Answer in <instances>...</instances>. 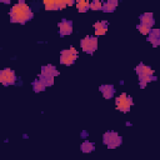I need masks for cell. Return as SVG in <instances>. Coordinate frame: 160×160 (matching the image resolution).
<instances>
[{"mask_svg": "<svg viewBox=\"0 0 160 160\" xmlns=\"http://www.w3.org/2000/svg\"><path fill=\"white\" fill-rule=\"evenodd\" d=\"M32 16H34L32 10L25 1H19L10 10V20H11V22L25 24L26 21L31 20Z\"/></svg>", "mask_w": 160, "mask_h": 160, "instance_id": "cell-1", "label": "cell"}, {"mask_svg": "<svg viewBox=\"0 0 160 160\" xmlns=\"http://www.w3.org/2000/svg\"><path fill=\"white\" fill-rule=\"evenodd\" d=\"M135 71H136L138 78H139V85H140V88H145L148 82L156 80V78L154 76V70L150 66L145 65V64H139L135 68Z\"/></svg>", "mask_w": 160, "mask_h": 160, "instance_id": "cell-2", "label": "cell"}, {"mask_svg": "<svg viewBox=\"0 0 160 160\" xmlns=\"http://www.w3.org/2000/svg\"><path fill=\"white\" fill-rule=\"evenodd\" d=\"M59 75V71L56 70V68L54 65H45L41 68L40 75H39V80H41L45 86H51L54 84V79L55 76Z\"/></svg>", "mask_w": 160, "mask_h": 160, "instance_id": "cell-3", "label": "cell"}, {"mask_svg": "<svg viewBox=\"0 0 160 160\" xmlns=\"http://www.w3.org/2000/svg\"><path fill=\"white\" fill-rule=\"evenodd\" d=\"M102 142L109 148V149H115L118 146L121 145L122 142V138L115 132V131H106L102 135Z\"/></svg>", "mask_w": 160, "mask_h": 160, "instance_id": "cell-4", "label": "cell"}, {"mask_svg": "<svg viewBox=\"0 0 160 160\" xmlns=\"http://www.w3.org/2000/svg\"><path fill=\"white\" fill-rule=\"evenodd\" d=\"M78 55L79 54H78V50L75 48L71 46L70 49H65L60 54V62L62 65H66V66L72 65L75 62V60L78 59Z\"/></svg>", "mask_w": 160, "mask_h": 160, "instance_id": "cell-5", "label": "cell"}, {"mask_svg": "<svg viewBox=\"0 0 160 160\" xmlns=\"http://www.w3.org/2000/svg\"><path fill=\"white\" fill-rule=\"evenodd\" d=\"M115 105H116V109L119 111H122V112H128L130 110V108L132 106V98L126 95L125 92L121 94L120 96L116 98L115 100Z\"/></svg>", "mask_w": 160, "mask_h": 160, "instance_id": "cell-6", "label": "cell"}, {"mask_svg": "<svg viewBox=\"0 0 160 160\" xmlns=\"http://www.w3.org/2000/svg\"><path fill=\"white\" fill-rule=\"evenodd\" d=\"M80 45H81V49L88 52V54H94L95 50L98 49V39L95 36H85L81 41H80Z\"/></svg>", "mask_w": 160, "mask_h": 160, "instance_id": "cell-7", "label": "cell"}, {"mask_svg": "<svg viewBox=\"0 0 160 160\" xmlns=\"http://www.w3.org/2000/svg\"><path fill=\"white\" fill-rule=\"evenodd\" d=\"M0 82L2 85H5V86H9V85L15 84L16 82V75H15V72L11 69H9V68L1 70V72H0Z\"/></svg>", "mask_w": 160, "mask_h": 160, "instance_id": "cell-8", "label": "cell"}, {"mask_svg": "<svg viewBox=\"0 0 160 160\" xmlns=\"http://www.w3.org/2000/svg\"><path fill=\"white\" fill-rule=\"evenodd\" d=\"M58 26H59V34L61 36H66V35H70L72 32V22L70 20L64 19L59 22Z\"/></svg>", "mask_w": 160, "mask_h": 160, "instance_id": "cell-9", "label": "cell"}, {"mask_svg": "<svg viewBox=\"0 0 160 160\" xmlns=\"http://www.w3.org/2000/svg\"><path fill=\"white\" fill-rule=\"evenodd\" d=\"M148 40L152 46H160V29H151L148 35Z\"/></svg>", "mask_w": 160, "mask_h": 160, "instance_id": "cell-10", "label": "cell"}, {"mask_svg": "<svg viewBox=\"0 0 160 160\" xmlns=\"http://www.w3.org/2000/svg\"><path fill=\"white\" fill-rule=\"evenodd\" d=\"M140 24H142V25H145V26H148V28H152V25H154V22H155V20H154V15H152V12H144V14H141L140 15Z\"/></svg>", "mask_w": 160, "mask_h": 160, "instance_id": "cell-11", "label": "cell"}, {"mask_svg": "<svg viewBox=\"0 0 160 160\" xmlns=\"http://www.w3.org/2000/svg\"><path fill=\"white\" fill-rule=\"evenodd\" d=\"M99 90H100V92L102 94V96H104L105 99H111V98L114 96V94H115V88H114L112 85H109V84L101 85V86L99 88Z\"/></svg>", "mask_w": 160, "mask_h": 160, "instance_id": "cell-12", "label": "cell"}, {"mask_svg": "<svg viewBox=\"0 0 160 160\" xmlns=\"http://www.w3.org/2000/svg\"><path fill=\"white\" fill-rule=\"evenodd\" d=\"M94 30H95V35H105L108 31V22L106 21H96L94 24Z\"/></svg>", "mask_w": 160, "mask_h": 160, "instance_id": "cell-13", "label": "cell"}, {"mask_svg": "<svg viewBox=\"0 0 160 160\" xmlns=\"http://www.w3.org/2000/svg\"><path fill=\"white\" fill-rule=\"evenodd\" d=\"M116 6H118V1L109 0V1H106V2L102 4V11H105V12H112L116 9Z\"/></svg>", "mask_w": 160, "mask_h": 160, "instance_id": "cell-14", "label": "cell"}, {"mask_svg": "<svg viewBox=\"0 0 160 160\" xmlns=\"http://www.w3.org/2000/svg\"><path fill=\"white\" fill-rule=\"evenodd\" d=\"M76 8L79 12H85L90 9V2L89 1H84V0H79L76 2Z\"/></svg>", "mask_w": 160, "mask_h": 160, "instance_id": "cell-15", "label": "cell"}, {"mask_svg": "<svg viewBox=\"0 0 160 160\" xmlns=\"http://www.w3.org/2000/svg\"><path fill=\"white\" fill-rule=\"evenodd\" d=\"M80 149H81L82 152H91V151L95 150V144L91 142V141H84V142L81 144Z\"/></svg>", "mask_w": 160, "mask_h": 160, "instance_id": "cell-16", "label": "cell"}, {"mask_svg": "<svg viewBox=\"0 0 160 160\" xmlns=\"http://www.w3.org/2000/svg\"><path fill=\"white\" fill-rule=\"evenodd\" d=\"M72 5V1H66V0H55V10H62L66 6Z\"/></svg>", "mask_w": 160, "mask_h": 160, "instance_id": "cell-17", "label": "cell"}, {"mask_svg": "<svg viewBox=\"0 0 160 160\" xmlns=\"http://www.w3.org/2000/svg\"><path fill=\"white\" fill-rule=\"evenodd\" d=\"M45 84L41 81V80H39V79H36L34 82H32V90L35 91V92H40V91H44L45 90Z\"/></svg>", "mask_w": 160, "mask_h": 160, "instance_id": "cell-18", "label": "cell"}, {"mask_svg": "<svg viewBox=\"0 0 160 160\" xmlns=\"http://www.w3.org/2000/svg\"><path fill=\"white\" fill-rule=\"evenodd\" d=\"M44 6H45V10L55 11V0H45Z\"/></svg>", "mask_w": 160, "mask_h": 160, "instance_id": "cell-19", "label": "cell"}, {"mask_svg": "<svg viewBox=\"0 0 160 160\" xmlns=\"http://www.w3.org/2000/svg\"><path fill=\"white\" fill-rule=\"evenodd\" d=\"M90 9L91 10H102V2L99 0H94L90 2Z\"/></svg>", "mask_w": 160, "mask_h": 160, "instance_id": "cell-20", "label": "cell"}, {"mask_svg": "<svg viewBox=\"0 0 160 160\" xmlns=\"http://www.w3.org/2000/svg\"><path fill=\"white\" fill-rule=\"evenodd\" d=\"M136 29L141 32V34H144V35H149V32H150V28H148V26H145V25H142V24H139L138 26H136Z\"/></svg>", "mask_w": 160, "mask_h": 160, "instance_id": "cell-21", "label": "cell"}]
</instances>
